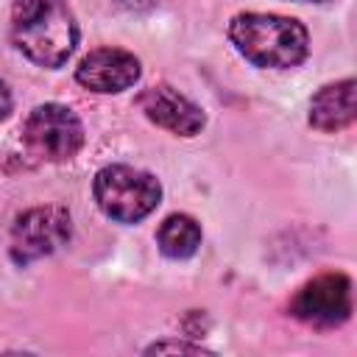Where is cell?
<instances>
[{"mask_svg":"<svg viewBox=\"0 0 357 357\" xmlns=\"http://www.w3.org/2000/svg\"><path fill=\"white\" fill-rule=\"evenodd\" d=\"M11 42L39 67H61L78 45V25L67 0H14Z\"/></svg>","mask_w":357,"mask_h":357,"instance_id":"obj_1","label":"cell"},{"mask_svg":"<svg viewBox=\"0 0 357 357\" xmlns=\"http://www.w3.org/2000/svg\"><path fill=\"white\" fill-rule=\"evenodd\" d=\"M229 39L257 67H296L307 59L310 36L298 20L279 14H237L229 22Z\"/></svg>","mask_w":357,"mask_h":357,"instance_id":"obj_2","label":"cell"},{"mask_svg":"<svg viewBox=\"0 0 357 357\" xmlns=\"http://www.w3.org/2000/svg\"><path fill=\"white\" fill-rule=\"evenodd\" d=\"M95 201L103 209L106 218L117 223H137L145 215H151L162 198L159 181L137 167L128 165H109L98 170L92 184Z\"/></svg>","mask_w":357,"mask_h":357,"instance_id":"obj_3","label":"cell"},{"mask_svg":"<svg viewBox=\"0 0 357 357\" xmlns=\"http://www.w3.org/2000/svg\"><path fill=\"white\" fill-rule=\"evenodd\" d=\"M22 139L31 153L47 162H64L81 151L84 126L73 109L61 103H42L28 114L22 126Z\"/></svg>","mask_w":357,"mask_h":357,"instance_id":"obj_4","label":"cell"},{"mask_svg":"<svg viewBox=\"0 0 357 357\" xmlns=\"http://www.w3.org/2000/svg\"><path fill=\"white\" fill-rule=\"evenodd\" d=\"M70 215L64 206H33L22 212L11 229V259L28 265L53 254L70 240Z\"/></svg>","mask_w":357,"mask_h":357,"instance_id":"obj_5","label":"cell"},{"mask_svg":"<svg viewBox=\"0 0 357 357\" xmlns=\"http://www.w3.org/2000/svg\"><path fill=\"white\" fill-rule=\"evenodd\" d=\"M290 312L315 329L340 326L351 315V279L346 273H324L307 282L293 296Z\"/></svg>","mask_w":357,"mask_h":357,"instance_id":"obj_6","label":"cell"},{"mask_svg":"<svg viewBox=\"0 0 357 357\" xmlns=\"http://www.w3.org/2000/svg\"><path fill=\"white\" fill-rule=\"evenodd\" d=\"M139 59L120 47H98L75 67V81L92 92H123L139 81Z\"/></svg>","mask_w":357,"mask_h":357,"instance_id":"obj_7","label":"cell"},{"mask_svg":"<svg viewBox=\"0 0 357 357\" xmlns=\"http://www.w3.org/2000/svg\"><path fill=\"white\" fill-rule=\"evenodd\" d=\"M139 109L145 112V117L151 123H156L159 128L170 131V134H178V137H192L204 128V112L190 100L184 98L181 92H176L173 86L167 84H159V86H148L139 98H137Z\"/></svg>","mask_w":357,"mask_h":357,"instance_id":"obj_8","label":"cell"},{"mask_svg":"<svg viewBox=\"0 0 357 357\" xmlns=\"http://www.w3.org/2000/svg\"><path fill=\"white\" fill-rule=\"evenodd\" d=\"M354 78L321 86L310 100V123L318 131H340L354 123Z\"/></svg>","mask_w":357,"mask_h":357,"instance_id":"obj_9","label":"cell"},{"mask_svg":"<svg viewBox=\"0 0 357 357\" xmlns=\"http://www.w3.org/2000/svg\"><path fill=\"white\" fill-rule=\"evenodd\" d=\"M156 245L170 259H187L201 245V226L190 215H170L156 229Z\"/></svg>","mask_w":357,"mask_h":357,"instance_id":"obj_10","label":"cell"},{"mask_svg":"<svg viewBox=\"0 0 357 357\" xmlns=\"http://www.w3.org/2000/svg\"><path fill=\"white\" fill-rule=\"evenodd\" d=\"M148 354H162V351H178V354H206V349H201V346H195V343H184V340H159V343H153V346H148L145 349Z\"/></svg>","mask_w":357,"mask_h":357,"instance_id":"obj_11","label":"cell"},{"mask_svg":"<svg viewBox=\"0 0 357 357\" xmlns=\"http://www.w3.org/2000/svg\"><path fill=\"white\" fill-rule=\"evenodd\" d=\"M11 112V95L6 89V84L0 81V120H6V114Z\"/></svg>","mask_w":357,"mask_h":357,"instance_id":"obj_12","label":"cell"},{"mask_svg":"<svg viewBox=\"0 0 357 357\" xmlns=\"http://www.w3.org/2000/svg\"><path fill=\"white\" fill-rule=\"evenodd\" d=\"M126 8H131V11H142V8H151L156 0H120Z\"/></svg>","mask_w":357,"mask_h":357,"instance_id":"obj_13","label":"cell"},{"mask_svg":"<svg viewBox=\"0 0 357 357\" xmlns=\"http://www.w3.org/2000/svg\"><path fill=\"white\" fill-rule=\"evenodd\" d=\"M312 3H321V0H312Z\"/></svg>","mask_w":357,"mask_h":357,"instance_id":"obj_14","label":"cell"}]
</instances>
